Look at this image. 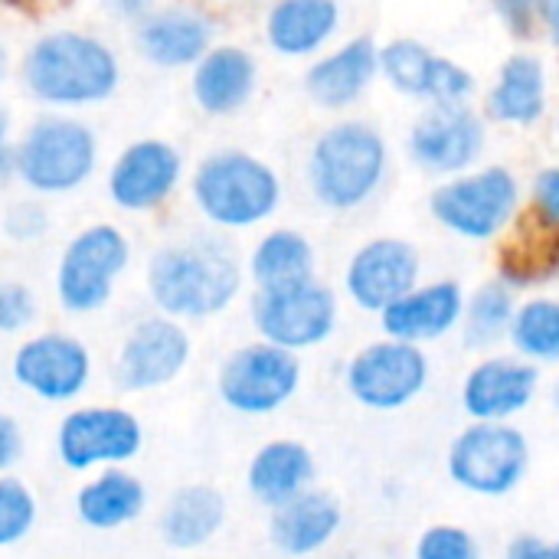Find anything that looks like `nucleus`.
Returning <instances> with one entry per match:
<instances>
[{
    "instance_id": "obj_33",
    "label": "nucleus",
    "mask_w": 559,
    "mask_h": 559,
    "mask_svg": "<svg viewBox=\"0 0 559 559\" xmlns=\"http://www.w3.org/2000/svg\"><path fill=\"white\" fill-rule=\"evenodd\" d=\"M36 524V498L33 491L16 481L0 475V550L20 544Z\"/></svg>"
},
{
    "instance_id": "obj_5",
    "label": "nucleus",
    "mask_w": 559,
    "mask_h": 559,
    "mask_svg": "<svg viewBox=\"0 0 559 559\" xmlns=\"http://www.w3.org/2000/svg\"><path fill=\"white\" fill-rule=\"evenodd\" d=\"M445 472L475 498H504L531 472V442L514 423H468L449 445Z\"/></svg>"
},
{
    "instance_id": "obj_28",
    "label": "nucleus",
    "mask_w": 559,
    "mask_h": 559,
    "mask_svg": "<svg viewBox=\"0 0 559 559\" xmlns=\"http://www.w3.org/2000/svg\"><path fill=\"white\" fill-rule=\"evenodd\" d=\"M547 111V72L537 56L518 52L511 56L491 92H488V115L504 124H534Z\"/></svg>"
},
{
    "instance_id": "obj_21",
    "label": "nucleus",
    "mask_w": 559,
    "mask_h": 559,
    "mask_svg": "<svg viewBox=\"0 0 559 559\" xmlns=\"http://www.w3.org/2000/svg\"><path fill=\"white\" fill-rule=\"evenodd\" d=\"M344 524V508L334 495L308 488L295 501L272 511L269 540L285 557H311L324 550Z\"/></svg>"
},
{
    "instance_id": "obj_22",
    "label": "nucleus",
    "mask_w": 559,
    "mask_h": 559,
    "mask_svg": "<svg viewBox=\"0 0 559 559\" xmlns=\"http://www.w3.org/2000/svg\"><path fill=\"white\" fill-rule=\"evenodd\" d=\"M377 72H380V49H377V43L367 39V36H357V39L344 43L341 49H334L331 56L318 59L308 69L305 85H308V95L321 108L341 111V108L354 105L370 88Z\"/></svg>"
},
{
    "instance_id": "obj_15",
    "label": "nucleus",
    "mask_w": 559,
    "mask_h": 559,
    "mask_svg": "<svg viewBox=\"0 0 559 559\" xmlns=\"http://www.w3.org/2000/svg\"><path fill=\"white\" fill-rule=\"evenodd\" d=\"M485 151V124L468 105H432L409 131V157L429 174H462Z\"/></svg>"
},
{
    "instance_id": "obj_29",
    "label": "nucleus",
    "mask_w": 559,
    "mask_h": 559,
    "mask_svg": "<svg viewBox=\"0 0 559 559\" xmlns=\"http://www.w3.org/2000/svg\"><path fill=\"white\" fill-rule=\"evenodd\" d=\"M144 501H147L144 485L134 475L121 468H105L98 478L79 488L75 514L82 518V524L95 531H115L131 524L144 511Z\"/></svg>"
},
{
    "instance_id": "obj_11",
    "label": "nucleus",
    "mask_w": 559,
    "mask_h": 559,
    "mask_svg": "<svg viewBox=\"0 0 559 559\" xmlns=\"http://www.w3.org/2000/svg\"><path fill=\"white\" fill-rule=\"evenodd\" d=\"M301 386L298 354L269 341L246 344L226 357L216 390L219 400L239 416H272Z\"/></svg>"
},
{
    "instance_id": "obj_17",
    "label": "nucleus",
    "mask_w": 559,
    "mask_h": 559,
    "mask_svg": "<svg viewBox=\"0 0 559 559\" xmlns=\"http://www.w3.org/2000/svg\"><path fill=\"white\" fill-rule=\"evenodd\" d=\"M540 390L537 364L524 357H488L462 383V409L472 423H514Z\"/></svg>"
},
{
    "instance_id": "obj_4",
    "label": "nucleus",
    "mask_w": 559,
    "mask_h": 559,
    "mask_svg": "<svg viewBox=\"0 0 559 559\" xmlns=\"http://www.w3.org/2000/svg\"><path fill=\"white\" fill-rule=\"evenodd\" d=\"M193 200L210 223L249 229L278 210L282 183L265 160L246 151H216L193 174Z\"/></svg>"
},
{
    "instance_id": "obj_20",
    "label": "nucleus",
    "mask_w": 559,
    "mask_h": 559,
    "mask_svg": "<svg viewBox=\"0 0 559 559\" xmlns=\"http://www.w3.org/2000/svg\"><path fill=\"white\" fill-rule=\"evenodd\" d=\"M465 318V292L459 282H429L416 285L409 295H403L396 305H390L380 314L383 334L406 344H432L449 337L455 328H462Z\"/></svg>"
},
{
    "instance_id": "obj_36",
    "label": "nucleus",
    "mask_w": 559,
    "mask_h": 559,
    "mask_svg": "<svg viewBox=\"0 0 559 559\" xmlns=\"http://www.w3.org/2000/svg\"><path fill=\"white\" fill-rule=\"evenodd\" d=\"M7 233L13 236V239H20V242H33V239H39L43 233H46V226H49V216L43 213V206H36V203H20V206H13L10 213H7Z\"/></svg>"
},
{
    "instance_id": "obj_34",
    "label": "nucleus",
    "mask_w": 559,
    "mask_h": 559,
    "mask_svg": "<svg viewBox=\"0 0 559 559\" xmlns=\"http://www.w3.org/2000/svg\"><path fill=\"white\" fill-rule=\"evenodd\" d=\"M416 559H481V550L465 527L436 524L416 540Z\"/></svg>"
},
{
    "instance_id": "obj_43",
    "label": "nucleus",
    "mask_w": 559,
    "mask_h": 559,
    "mask_svg": "<svg viewBox=\"0 0 559 559\" xmlns=\"http://www.w3.org/2000/svg\"><path fill=\"white\" fill-rule=\"evenodd\" d=\"M10 174H16V151H10V147L3 144V147H0V180L10 177Z\"/></svg>"
},
{
    "instance_id": "obj_32",
    "label": "nucleus",
    "mask_w": 559,
    "mask_h": 559,
    "mask_svg": "<svg viewBox=\"0 0 559 559\" xmlns=\"http://www.w3.org/2000/svg\"><path fill=\"white\" fill-rule=\"evenodd\" d=\"M511 344L531 364H559V301L534 298L514 311Z\"/></svg>"
},
{
    "instance_id": "obj_3",
    "label": "nucleus",
    "mask_w": 559,
    "mask_h": 559,
    "mask_svg": "<svg viewBox=\"0 0 559 559\" xmlns=\"http://www.w3.org/2000/svg\"><path fill=\"white\" fill-rule=\"evenodd\" d=\"M26 88L59 108H82L105 102L118 85L115 52L85 33L56 29L33 43L23 62Z\"/></svg>"
},
{
    "instance_id": "obj_25",
    "label": "nucleus",
    "mask_w": 559,
    "mask_h": 559,
    "mask_svg": "<svg viewBox=\"0 0 559 559\" xmlns=\"http://www.w3.org/2000/svg\"><path fill=\"white\" fill-rule=\"evenodd\" d=\"M255 82L259 69L246 49L216 46L193 69V98L206 115H233L252 98Z\"/></svg>"
},
{
    "instance_id": "obj_2",
    "label": "nucleus",
    "mask_w": 559,
    "mask_h": 559,
    "mask_svg": "<svg viewBox=\"0 0 559 559\" xmlns=\"http://www.w3.org/2000/svg\"><path fill=\"white\" fill-rule=\"evenodd\" d=\"M390 170V147L367 121L328 128L308 154V187L334 213L360 210L377 197Z\"/></svg>"
},
{
    "instance_id": "obj_26",
    "label": "nucleus",
    "mask_w": 559,
    "mask_h": 559,
    "mask_svg": "<svg viewBox=\"0 0 559 559\" xmlns=\"http://www.w3.org/2000/svg\"><path fill=\"white\" fill-rule=\"evenodd\" d=\"M337 0H278L265 20V36L278 56L301 59L318 52L337 33Z\"/></svg>"
},
{
    "instance_id": "obj_37",
    "label": "nucleus",
    "mask_w": 559,
    "mask_h": 559,
    "mask_svg": "<svg viewBox=\"0 0 559 559\" xmlns=\"http://www.w3.org/2000/svg\"><path fill=\"white\" fill-rule=\"evenodd\" d=\"M534 210L547 226L559 229V167L540 170L534 183Z\"/></svg>"
},
{
    "instance_id": "obj_23",
    "label": "nucleus",
    "mask_w": 559,
    "mask_h": 559,
    "mask_svg": "<svg viewBox=\"0 0 559 559\" xmlns=\"http://www.w3.org/2000/svg\"><path fill=\"white\" fill-rule=\"evenodd\" d=\"M246 485L259 504L275 511L314 485V455L308 445H301L295 439L265 442L249 462Z\"/></svg>"
},
{
    "instance_id": "obj_27",
    "label": "nucleus",
    "mask_w": 559,
    "mask_h": 559,
    "mask_svg": "<svg viewBox=\"0 0 559 559\" xmlns=\"http://www.w3.org/2000/svg\"><path fill=\"white\" fill-rule=\"evenodd\" d=\"M226 524V498L213 485H187L170 495L160 514V537L174 550L210 544Z\"/></svg>"
},
{
    "instance_id": "obj_19",
    "label": "nucleus",
    "mask_w": 559,
    "mask_h": 559,
    "mask_svg": "<svg viewBox=\"0 0 559 559\" xmlns=\"http://www.w3.org/2000/svg\"><path fill=\"white\" fill-rule=\"evenodd\" d=\"M183 160L167 141L131 144L108 174V193L121 210L147 213L160 206L180 183Z\"/></svg>"
},
{
    "instance_id": "obj_10",
    "label": "nucleus",
    "mask_w": 559,
    "mask_h": 559,
    "mask_svg": "<svg viewBox=\"0 0 559 559\" xmlns=\"http://www.w3.org/2000/svg\"><path fill=\"white\" fill-rule=\"evenodd\" d=\"M131 249L118 226L95 223L82 229L62 252L56 272L59 305L72 314H92L108 305L118 275L128 269Z\"/></svg>"
},
{
    "instance_id": "obj_30",
    "label": "nucleus",
    "mask_w": 559,
    "mask_h": 559,
    "mask_svg": "<svg viewBox=\"0 0 559 559\" xmlns=\"http://www.w3.org/2000/svg\"><path fill=\"white\" fill-rule=\"evenodd\" d=\"M249 269H252V278L259 288L295 285V282H305L314 275V249L301 233L275 229L255 246Z\"/></svg>"
},
{
    "instance_id": "obj_18",
    "label": "nucleus",
    "mask_w": 559,
    "mask_h": 559,
    "mask_svg": "<svg viewBox=\"0 0 559 559\" xmlns=\"http://www.w3.org/2000/svg\"><path fill=\"white\" fill-rule=\"evenodd\" d=\"M190 360V337L177 318H144L124 337L118 354V383L124 390L144 393L167 386L183 373Z\"/></svg>"
},
{
    "instance_id": "obj_8",
    "label": "nucleus",
    "mask_w": 559,
    "mask_h": 559,
    "mask_svg": "<svg viewBox=\"0 0 559 559\" xmlns=\"http://www.w3.org/2000/svg\"><path fill=\"white\" fill-rule=\"evenodd\" d=\"M344 386L370 413H400L429 386V357L406 341H373L350 357Z\"/></svg>"
},
{
    "instance_id": "obj_31",
    "label": "nucleus",
    "mask_w": 559,
    "mask_h": 559,
    "mask_svg": "<svg viewBox=\"0 0 559 559\" xmlns=\"http://www.w3.org/2000/svg\"><path fill=\"white\" fill-rule=\"evenodd\" d=\"M514 288L508 282H488L472 298H465L462 331L468 347H491L511 334L514 321Z\"/></svg>"
},
{
    "instance_id": "obj_16",
    "label": "nucleus",
    "mask_w": 559,
    "mask_h": 559,
    "mask_svg": "<svg viewBox=\"0 0 559 559\" xmlns=\"http://www.w3.org/2000/svg\"><path fill=\"white\" fill-rule=\"evenodd\" d=\"M92 377V357L69 334H39L13 354V380L39 400L69 403Z\"/></svg>"
},
{
    "instance_id": "obj_13",
    "label": "nucleus",
    "mask_w": 559,
    "mask_h": 559,
    "mask_svg": "<svg viewBox=\"0 0 559 559\" xmlns=\"http://www.w3.org/2000/svg\"><path fill=\"white\" fill-rule=\"evenodd\" d=\"M419 252L406 239H370L354 252L344 272V288L360 311L383 314L419 285Z\"/></svg>"
},
{
    "instance_id": "obj_42",
    "label": "nucleus",
    "mask_w": 559,
    "mask_h": 559,
    "mask_svg": "<svg viewBox=\"0 0 559 559\" xmlns=\"http://www.w3.org/2000/svg\"><path fill=\"white\" fill-rule=\"evenodd\" d=\"M121 16H151V0H111Z\"/></svg>"
},
{
    "instance_id": "obj_12",
    "label": "nucleus",
    "mask_w": 559,
    "mask_h": 559,
    "mask_svg": "<svg viewBox=\"0 0 559 559\" xmlns=\"http://www.w3.org/2000/svg\"><path fill=\"white\" fill-rule=\"evenodd\" d=\"M141 423L118 406H85L62 419L56 449L66 468H115L141 452Z\"/></svg>"
},
{
    "instance_id": "obj_1",
    "label": "nucleus",
    "mask_w": 559,
    "mask_h": 559,
    "mask_svg": "<svg viewBox=\"0 0 559 559\" xmlns=\"http://www.w3.org/2000/svg\"><path fill=\"white\" fill-rule=\"evenodd\" d=\"M242 272L226 242L190 239L164 246L147 269V292L167 318H213L233 305Z\"/></svg>"
},
{
    "instance_id": "obj_45",
    "label": "nucleus",
    "mask_w": 559,
    "mask_h": 559,
    "mask_svg": "<svg viewBox=\"0 0 559 559\" xmlns=\"http://www.w3.org/2000/svg\"><path fill=\"white\" fill-rule=\"evenodd\" d=\"M3 72H7V52L0 49V79H3Z\"/></svg>"
},
{
    "instance_id": "obj_44",
    "label": "nucleus",
    "mask_w": 559,
    "mask_h": 559,
    "mask_svg": "<svg viewBox=\"0 0 559 559\" xmlns=\"http://www.w3.org/2000/svg\"><path fill=\"white\" fill-rule=\"evenodd\" d=\"M7 131H10V118H7V111L0 108V147L7 144Z\"/></svg>"
},
{
    "instance_id": "obj_24",
    "label": "nucleus",
    "mask_w": 559,
    "mask_h": 559,
    "mask_svg": "<svg viewBox=\"0 0 559 559\" xmlns=\"http://www.w3.org/2000/svg\"><path fill=\"white\" fill-rule=\"evenodd\" d=\"M210 20L193 10H160L138 26V49L164 69L197 66L210 52Z\"/></svg>"
},
{
    "instance_id": "obj_40",
    "label": "nucleus",
    "mask_w": 559,
    "mask_h": 559,
    "mask_svg": "<svg viewBox=\"0 0 559 559\" xmlns=\"http://www.w3.org/2000/svg\"><path fill=\"white\" fill-rule=\"evenodd\" d=\"M20 452H23L20 426H16V419H13V416L0 413V475H3V472H10V468L16 465Z\"/></svg>"
},
{
    "instance_id": "obj_7",
    "label": "nucleus",
    "mask_w": 559,
    "mask_h": 559,
    "mask_svg": "<svg viewBox=\"0 0 559 559\" xmlns=\"http://www.w3.org/2000/svg\"><path fill=\"white\" fill-rule=\"evenodd\" d=\"M521 203V187L511 170L485 167L442 183L429 206L432 216L455 236L485 242L508 229Z\"/></svg>"
},
{
    "instance_id": "obj_46",
    "label": "nucleus",
    "mask_w": 559,
    "mask_h": 559,
    "mask_svg": "<svg viewBox=\"0 0 559 559\" xmlns=\"http://www.w3.org/2000/svg\"><path fill=\"white\" fill-rule=\"evenodd\" d=\"M554 406H557V409H559V383H557V386H554Z\"/></svg>"
},
{
    "instance_id": "obj_41",
    "label": "nucleus",
    "mask_w": 559,
    "mask_h": 559,
    "mask_svg": "<svg viewBox=\"0 0 559 559\" xmlns=\"http://www.w3.org/2000/svg\"><path fill=\"white\" fill-rule=\"evenodd\" d=\"M537 23L547 29L550 43L559 46V0H537Z\"/></svg>"
},
{
    "instance_id": "obj_39",
    "label": "nucleus",
    "mask_w": 559,
    "mask_h": 559,
    "mask_svg": "<svg viewBox=\"0 0 559 559\" xmlns=\"http://www.w3.org/2000/svg\"><path fill=\"white\" fill-rule=\"evenodd\" d=\"M504 559H559V540H547L537 534H521L508 544Z\"/></svg>"
},
{
    "instance_id": "obj_14",
    "label": "nucleus",
    "mask_w": 559,
    "mask_h": 559,
    "mask_svg": "<svg viewBox=\"0 0 559 559\" xmlns=\"http://www.w3.org/2000/svg\"><path fill=\"white\" fill-rule=\"evenodd\" d=\"M380 72L396 92L432 105H465V98L475 92V79L465 66L436 56L419 39L386 43L380 49Z\"/></svg>"
},
{
    "instance_id": "obj_35",
    "label": "nucleus",
    "mask_w": 559,
    "mask_h": 559,
    "mask_svg": "<svg viewBox=\"0 0 559 559\" xmlns=\"http://www.w3.org/2000/svg\"><path fill=\"white\" fill-rule=\"evenodd\" d=\"M36 318V298L20 282H0V334H16Z\"/></svg>"
},
{
    "instance_id": "obj_6",
    "label": "nucleus",
    "mask_w": 559,
    "mask_h": 559,
    "mask_svg": "<svg viewBox=\"0 0 559 559\" xmlns=\"http://www.w3.org/2000/svg\"><path fill=\"white\" fill-rule=\"evenodd\" d=\"M98 144L75 118H39L16 147V177L36 193H69L95 170Z\"/></svg>"
},
{
    "instance_id": "obj_9",
    "label": "nucleus",
    "mask_w": 559,
    "mask_h": 559,
    "mask_svg": "<svg viewBox=\"0 0 559 559\" xmlns=\"http://www.w3.org/2000/svg\"><path fill=\"white\" fill-rule=\"evenodd\" d=\"M337 314L334 292L314 278L259 288L252 298V324L259 337L292 354L324 344L337 328Z\"/></svg>"
},
{
    "instance_id": "obj_38",
    "label": "nucleus",
    "mask_w": 559,
    "mask_h": 559,
    "mask_svg": "<svg viewBox=\"0 0 559 559\" xmlns=\"http://www.w3.org/2000/svg\"><path fill=\"white\" fill-rule=\"evenodd\" d=\"M501 20L514 36H534L537 29V0H495Z\"/></svg>"
}]
</instances>
